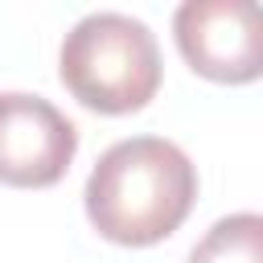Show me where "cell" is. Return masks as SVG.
<instances>
[{
    "mask_svg": "<svg viewBox=\"0 0 263 263\" xmlns=\"http://www.w3.org/2000/svg\"><path fill=\"white\" fill-rule=\"evenodd\" d=\"M197 168L164 136H132L111 144L82 189L90 226L119 247H152L168 238L193 210Z\"/></svg>",
    "mask_w": 263,
    "mask_h": 263,
    "instance_id": "1",
    "label": "cell"
},
{
    "mask_svg": "<svg viewBox=\"0 0 263 263\" xmlns=\"http://www.w3.org/2000/svg\"><path fill=\"white\" fill-rule=\"evenodd\" d=\"M58 74L82 107L99 115H127L156 99L160 49L144 21L127 12H90L66 33Z\"/></svg>",
    "mask_w": 263,
    "mask_h": 263,
    "instance_id": "2",
    "label": "cell"
},
{
    "mask_svg": "<svg viewBox=\"0 0 263 263\" xmlns=\"http://www.w3.org/2000/svg\"><path fill=\"white\" fill-rule=\"evenodd\" d=\"M173 37L189 70L210 82L263 78V4L255 0H185L173 12Z\"/></svg>",
    "mask_w": 263,
    "mask_h": 263,
    "instance_id": "3",
    "label": "cell"
},
{
    "mask_svg": "<svg viewBox=\"0 0 263 263\" xmlns=\"http://www.w3.org/2000/svg\"><path fill=\"white\" fill-rule=\"evenodd\" d=\"M78 152V127L41 95H0V181L16 189L58 185Z\"/></svg>",
    "mask_w": 263,
    "mask_h": 263,
    "instance_id": "4",
    "label": "cell"
},
{
    "mask_svg": "<svg viewBox=\"0 0 263 263\" xmlns=\"http://www.w3.org/2000/svg\"><path fill=\"white\" fill-rule=\"evenodd\" d=\"M185 263H263V214H226L218 218L189 251Z\"/></svg>",
    "mask_w": 263,
    "mask_h": 263,
    "instance_id": "5",
    "label": "cell"
}]
</instances>
